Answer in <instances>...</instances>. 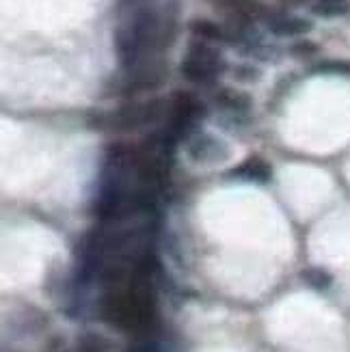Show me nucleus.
Segmentation results:
<instances>
[{"mask_svg": "<svg viewBox=\"0 0 350 352\" xmlns=\"http://www.w3.org/2000/svg\"><path fill=\"white\" fill-rule=\"evenodd\" d=\"M227 69V63L221 54V50L215 43L193 39L186 48V54L182 58L179 72L182 76L195 85L210 87L219 80V76Z\"/></svg>", "mask_w": 350, "mask_h": 352, "instance_id": "f257e3e1", "label": "nucleus"}, {"mask_svg": "<svg viewBox=\"0 0 350 352\" xmlns=\"http://www.w3.org/2000/svg\"><path fill=\"white\" fill-rule=\"evenodd\" d=\"M206 117V104L190 91H175V96L166 111V128L164 132L173 136L175 141L190 139L197 134V126Z\"/></svg>", "mask_w": 350, "mask_h": 352, "instance_id": "f03ea898", "label": "nucleus"}, {"mask_svg": "<svg viewBox=\"0 0 350 352\" xmlns=\"http://www.w3.org/2000/svg\"><path fill=\"white\" fill-rule=\"evenodd\" d=\"M166 111H169V104H164L162 100L130 104V106H124V109H119L117 113H113L109 117V124L115 130H139L166 117Z\"/></svg>", "mask_w": 350, "mask_h": 352, "instance_id": "7ed1b4c3", "label": "nucleus"}, {"mask_svg": "<svg viewBox=\"0 0 350 352\" xmlns=\"http://www.w3.org/2000/svg\"><path fill=\"white\" fill-rule=\"evenodd\" d=\"M186 154L197 164H221L230 160V147L219 136L197 132L186 141Z\"/></svg>", "mask_w": 350, "mask_h": 352, "instance_id": "20e7f679", "label": "nucleus"}, {"mask_svg": "<svg viewBox=\"0 0 350 352\" xmlns=\"http://www.w3.org/2000/svg\"><path fill=\"white\" fill-rule=\"evenodd\" d=\"M266 26L272 35L277 37H300L311 30V22L298 15H287V13H270L266 18Z\"/></svg>", "mask_w": 350, "mask_h": 352, "instance_id": "39448f33", "label": "nucleus"}, {"mask_svg": "<svg viewBox=\"0 0 350 352\" xmlns=\"http://www.w3.org/2000/svg\"><path fill=\"white\" fill-rule=\"evenodd\" d=\"M232 177L253 182V184H264L272 177V169L264 158L253 156V158H247L242 164H238L236 169H232Z\"/></svg>", "mask_w": 350, "mask_h": 352, "instance_id": "423d86ee", "label": "nucleus"}, {"mask_svg": "<svg viewBox=\"0 0 350 352\" xmlns=\"http://www.w3.org/2000/svg\"><path fill=\"white\" fill-rule=\"evenodd\" d=\"M215 102L217 106H221V109L230 111L234 115H245L247 111H251V98L245 94V91H238V89H232V87H223L217 91L215 96Z\"/></svg>", "mask_w": 350, "mask_h": 352, "instance_id": "0eeeda50", "label": "nucleus"}, {"mask_svg": "<svg viewBox=\"0 0 350 352\" xmlns=\"http://www.w3.org/2000/svg\"><path fill=\"white\" fill-rule=\"evenodd\" d=\"M190 33L195 39L210 41V43H219L225 41V28L217 22L210 20H193L190 22Z\"/></svg>", "mask_w": 350, "mask_h": 352, "instance_id": "6e6552de", "label": "nucleus"}, {"mask_svg": "<svg viewBox=\"0 0 350 352\" xmlns=\"http://www.w3.org/2000/svg\"><path fill=\"white\" fill-rule=\"evenodd\" d=\"M311 11L320 18H340L350 11V0H316Z\"/></svg>", "mask_w": 350, "mask_h": 352, "instance_id": "1a4fd4ad", "label": "nucleus"}, {"mask_svg": "<svg viewBox=\"0 0 350 352\" xmlns=\"http://www.w3.org/2000/svg\"><path fill=\"white\" fill-rule=\"evenodd\" d=\"M303 281L307 285H311L314 289H327L331 285V274L322 268H307L303 270Z\"/></svg>", "mask_w": 350, "mask_h": 352, "instance_id": "9d476101", "label": "nucleus"}, {"mask_svg": "<svg viewBox=\"0 0 350 352\" xmlns=\"http://www.w3.org/2000/svg\"><path fill=\"white\" fill-rule=\"evenodd\" d=\"M316 74H336V76H350V60H322L314 65Z\"/></svg>", "mask_w": 350, "mask_h": 352, "instance_id": "9b49d317", "label": "nucleus"}, {"mask_svg": "<svg viewBox=\"0 0 350 352\" xmlns=\"http://www.w3.org/2000/svg\"><path fill=\"white\" fill-rule=\"evenodd\" d=\"M318 50H320V48H318L314 41H305V39L292 43V48H290V52L294 56H298V58H309V56L318 54Z\"/></svg>", "mask_w": 350, "mask_h": 352, "instance_id": "f8f14e48", "label": "nucleus"}, {"mask_svg": "<svg viewBox=\"0 0 350 352\" xmlns=\"http://www.w3.org/2000/svg\"><path fill=\"white\" fill-rule=\"evenodd\" d=\"M234 76H236L238 80L253 82V80L260 78V72L253 69V67H249V65H240V67H236V69H234Z\"/></svg>", "mask_w": 350, "mask_h": 352, "instance_id": "ddd939ff", "label": "nucleus"}]
</instances>
